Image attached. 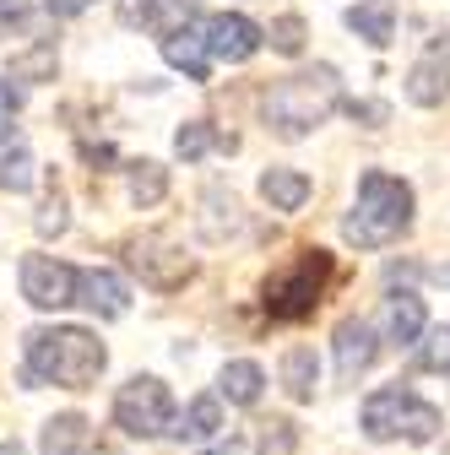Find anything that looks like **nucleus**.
I'll list each match as a JSON object with an SVG mask.
<instances>
[{
  "instance_id": "nucleus-1",
  "label": "nucleus",
  "mask_w": 450,
  "mask_h": 455,
  "mask_svg": "<svg viewBox=\"0 0 450 455\" xmlns=\"http://www.w3.org/2000/svg\"><path fill=\"white\" fill-rule=\"evenodd\" d=\"M108 353L103 341L82 325H38L22 341V379L28 390L38 385H60V390H87L103 374Z\"/></svg>"
},
{
  "instance_id": "nucleus-2",
  "label": "nucleus",
  "mask_w": 450,
  "mask_h": 455,
  "mask_svg": "<svg viewBox=\"0 0 450 455\" xmlns=\"http://www.w3.org/2000/svg\"><path fill=\"white\" fill-rule=\"evenodd\" d=\"M407 228H413V185L385 174V168H369L358 180V201L342 222V239L358 244V250H385V244H397Z\"/></svg>"
},
{
  "instance_id": "nucleus-3",
  "label": "nucleus",
  "mask_w": 450,
  "mask_h": 455,
  "mask_svg": "<svg viewBox=\"0 0 450 455\" xmlns=\"http://www.w3.org/2000/svg\"><path fill=\"white\" fill-rule=\"evenodd\" d=\"M336 103H342V76H336V66H315V71H293V76L277 82L266 92L261 114L283 141H299V136H309L315 125L331 120Z\"/></svg>"
},
{
  "instance_id": "nucleus-4",
  "label": "nucleus",
  "mask_w": 450,
  "mask_h": 455,
  "mask_svg": "<svg viewBox=\"0 0 450 455\" xmlns=\"http://www.w3.org/2000/svg\"><path fill=\"white\" fill-rule=\"evenodd\" d=\"M358 423H364V439H374V444H390V439L429 444L439 434V407L423 402V395L407 390V385H380L364 402Z\"/></svg>"
},
{
  "instance_id": "nucleus-5",
  "label": "nucleus",
  "mask_w": 450,
  "mask_h": 455,
  "mask_svg": "<svg viewBox=\"0 0 450 455\" xmlns=\"http://www.w3.org/2000/svg\"><path fill=\"white\" fill-rule=\"evenodd\" d=\"M331 271H336V260H331L325 250H304L288 271H277V276L266 282V299H261L266 315H271V320H309L315 304L325 299Z\"/></svg>"
},
{
  "instance_id": "nucleus-6",
  "label": "nucleus",
  "mask_w": 450,
  "mask_h": 455,
  "mask_svg": "<svg viewBox=\"0 0 450 455\" xmlns=\"http://www.w3.org/2000/svg\"><path fill=\"white\" fill-rule=\"evenodd\" d=\"M115 423L131 434V439H163L180 428V412H174V395L157 374H131L115 395Z\"/></svg>"
},
{
  "instance_id": "nucleus-7",
  "label": "nucleus",
  "mask_w": 450,
  "mask_h": 455,
  "mask_svg": "<svg viewBox=\"0 0 450 455\" xmlns=\"http://www.w3.org/2000/svg\"><path fill=\"white\" fill-rule=\"evenodd\" d=\"M125 266L147 282V288H157V293H180L185 282L196 276V260L168 234H136V239H125Z\"/></svg>"
},
{
  "instance_id": "nucleus-8",
  "label": "nucleus",
  "mask_w": 450,
  "mask_h": 455,
  "mask_svg": "<svg viewBox=\"0 0 450 455\" xmlns=\"http://www.w3.org/2000/svg\"><path fill=\"white\" fill-rule=\"evenodd\" d=\"M76 266L54 255H22V299L33 309H71L76 304Z\"/></svg>"
},
{
  "instance_id": "nucleus-9",
  "label": "nucleus",
  "mask_w": 450,
  "mask_h": 455,
  "mask_svg": "<svg viewBox=\"0 0 450 455\" xmlns=\"http://www.w3.org/2000/svg\"><path fill=\"white\" fill-rule=\"evenodd\" d=\"M201 33H206L212 60H229V66H245L250 54L266 44V33H261L245 12H217V17H206V22H201Z\"/></svg>"
},
{
  "instance_id": "nucleus-10",
  "label": "nucleus",
  "mask_w": 450,
  "mask_h": 455,
  "mask_svg": "<svg viewBox=\"0 0 450 455\" xmlns=\"http://www.w3.org/2000/svg\"><path fill=\"white\" fill-rule=\"evenodd\" d=\"M407 98L418 108H434V103L450 98V33H439V38L423 44V54H418L413 71H407Z\"/></svg>"
},
{
  "instance_id": "nucleus-11",
  "label": "nucleus",
  "mask_w": 450,
  "mask_h": 455,
  "mask_svg": "<svg viewBox=\"0 0 450 455\" xmlns=\"http://www.w3.org/2000/svg\"><path fill=\"white\" fill-rule=\"evenodd\" d=\"M331 347H336V379H358L380 358V336L369 320H342L331 336Z\"/></svg>"
},
{
  "instance_id": "nucleus-12",
  "label": "nucleus",
  "mask_w": 450,
  "mask_h": 455,
  "mask_svg": "<svg viewBox=\"0 0 450 455\" xmlns=\"http://www.w3.org/2000/svg\"><path fill=\"white\" fill-rule=\"evenodd\" d=\"M76 304H82V309H92L98 320H120V315L131 309V288H125L115 271L87 266V271L76 276Z\"/></svg>"
},
{
  "instance_id": "nucleus-13",
  "label": "nucleus",
  "mask_w": 450,
  "mask_h": 455,
  "mask_svg": "<svg viewBox=\"0 0 450 455\" xmlns=\"http://www.w3.org/2000/svg\"><path fill=\"white\" fill-rule=\"evenodd\" d=\"M385 336L397 341V347H418L429 336V315H423L418 293H390L385 299Z\"/></svg>"
},
{
  "instance_id": "nucleus-14",
  "label": "nucleus",
  "mask_w": 450,
  "mask_h": 455,
  "mask_svg": "<svg viewBox=\"0 0 450 455\" xmlns=\"http://www.w3.org/2000/svg\"><path fill=\"white\" fill-rule=\"evenodd\" d=\"M163 60L174 66V71H185L190 82H206V71H212L206 33H201V28H180V33H168V38H163Z\"/></svg>"
},
{
  "instance_id": "nucleus-15",
  "label": "nucleus",
  "mask_w": 450,
  "mask_h": 455,
  "mask_svg": "<svg viewBox=\"0 0 450 455\" xmlns=\"http://www.w3.org/2000/svg\"><path fill=\"white\" fill-rule=\"evenodd\" d=\"M125 17L168 38V33H180V28H190V22L201 17V0H136Z\"/></svg>"
},
{
  "instance_id": "nucleus-16",
  "label": "nucleus",
  "mask_w": 450,
  "mask_h": 455,
  "mask_svg": "<svg viewBox=\"0 0 450 455\" xmlns=\"http://www.w3.org/2000/svg\"><path fill=\"white\" fill-rule=\"evenodd\" d=\"M92 450V423L82 412H60L44 423V439H38V455H87Z\"/></svg>"
},
{
  "instance_id": "nucleus-17",
  "label": "nucleus",
  "mask_w": 450,
  "mask_h": 455,
  "mask_svg": "<svg viewBox=\"0 0 450 455\" xmlns=\"http://www.w3.org/2000/svg\"><path fill=\"white\" fill-rule=\"evenodd\" d=\"M261 201L271 212H299L309 201V174H299V168H266L261 174Z\"/></svg>"
},
{
  "instance_id": "nucleus-18",
  "label": "nucleus",
  "mask_w": 450,
  "mask_h": 455,
  "mask_svg": "<svg viewBox=\"0 0 450 455\" xmlns=\"http://www.w3.org/2000/svg\"><path fill=\"white\" fill-rule=\"evenodd\" d=\"M348 28H353L364 44L385 49L390 38H397V6H390V0H358V6L348 12Z\"/></svg>"
},
{
  "instance_id": "nucleus-19",
  "label": "nucleus",
  "mask_w": 450,
  "mask_h": 455,
  "mask_svg": "<svg viewBox=\"0 0 450 455\" xmlns=\"http://www.w3.org/2000/svg\"><path fill=\"white\" fill-rule=\"evenodd\" d=\"M217 390L229 395L234 407H255V402H261V390H266V374H261V363H255V358H234V363H222Z\"/></svg>"
},
{
  "instance_id": "nucleus-20",
  "label": "nucleus",
  "mask_w": 450,
  "mask_h": 455,
  "mask_svg": "<svg viewBox=\"0 0 450 455\" xmlns=\"http://www.w3.org/2000/svg\"><path fill=\"white\" fill-rule=\"evenodd\" d=\"M315 385H320V358H315V347H288V353H283V390L293 395V402H309Z\"/></svg>"
},
{
  "instance_id": "nucleus-21",
  "label": "nucleus",
  "mask_w": 450,
  "mask_h": 455,
  "mask_svg": "<svg viewBox=\"0 0 450 455\" xmlns=\"http://www.w3.org/2000/svg\"><path fill=\"white\" fill-rule=\"evenodd\" d=\"M217 428H222V402L217 395H196L180 418V428H174V439H212Z\"/></svg>"
},
{
  "instance_id": "nucleus-22",
  "label": "nucleus",
  "mask_w": 450,
  "mask_h": 455,
  "mask_svg": "<svg viewBox=\"0 0 450 455\" xmlns=\"http://www.w3.org/2000/svg\"><path fill=\"white\" fill-rule=\"evenodd\" d=\"M212 147H229V152H234V136H229V141H222V136H217V131H212L206 120H190V125H180V131H174V152H180L185 163H196V157H206Z\"/></svg>"
},
{
  "instance_id": "nucleus-23",
  "label": "nucleus",
  "mask_w": 450,
  "mask_h": 455,
  "mask_svg": "<svg viewBox=\"0 0 450 455\" xmlns=\"http://www.w3.org/2000/svg\"><path fill=\"white\" fill-rule=\"evenodd\" d=\"M163 196H168L163 163H131V201H136V206H157Z\"/></svg>"
},
{
  "instance_id": "nucleus-24",
  "label": "nucleus",
  "mask_w": 450,
  "mask_h": 455,
  "mask_svg": "<svg viewBox=\"0 0 450 455\" xmlns=\"http://www.w3.org/2000/svg\"><path fill=\"white\" fill-rule=\"evenodd\" d=\"M413 353H418V369L423 374H450V325H434Z\"/></svg>"
},
{
  "instance_id": "nucleus-25",
  "label": "nucleus",
  "mask_w": 450,
  "mask_h": 455,
  "mask_svg": "<svg viewBox=\"0 0 450 455\" xmlns=\"http://www.w3.org/2000/svg\"><path fill=\"white\" fill-rule=\"evenodd\" d=\"M28 185H33V152H28V147H12V152H0V190L22 196Z\"/></svg>"
},
{
  "instance_id": "nucleus-26",
  "label": "nucleus",
  "mask_w": 450,
  "mask_h": 455,
  "mask_svg": "<svg viewBox=\"0 0 450 455\" xmlns=\"http://www.w3.org/2000/svg\"><path fill=\"white\" fill-rule=\"evenodd\" d=\"M266 38H271L277 54H304V22H299V17H277Z\"/></svg>"
},
{
  "instance_id": "nucleus-27",
  "label": "nucleus",
  "mask_w": 450,
  "mask_h": 455,
  "mask_svg": "<svg viewBox=\"0 0 450 455\" xmlns=\"http://www.w3.org/2000/svg\"><path fill=\"white\" fill-rule=\"evenodd\" d=\"M54 71V44H38L33 54H17L12 60V76H28V82H44Z\"/></svg>"
},
{
  "instance_id": "nucleus-28",
  "label": "nucleus",
  "mask_w": 450,
  "mask_h": 455,
  "mask_svg": "<svg viewBox=\"0 0 450 455\" xmlns=\"http://www.w3.org/2000/svg\"><path fill=\"white\" fill-rule=\"evenodd\" d=\"M38 234L49 239V234H66V196L60 190H49V201L38 206Z\"/></svg>"
},
{
  "instance_id": "nucleus-29",
  "label": "nucleus",
  "mask_w": 450,
  "mask_h": 455,
  "mask_svg": "<svg viewBox=\"0 0 450 455\" xmlns=\"http://www.w3.org/2000/svg\"><path fill=\"white\" fill-rule=\"evenodd\" d=\"M261 455H293V423H271V434L261 439Z\"/></svg>"
},
{
  "instance_id": "nucleus-30",
  "label": "nucleus",
  "mask_w": 450,
  "mask_h": 455,
  "mask_svg": "<svg viewBox=\"0 0 450 455\" xmlns=\"http://www.w3.org/2000/svg\"><path fill=\"white\" fill-rule=\"evenodd\" d=\"M12 120H17V92L0 82V141H12Z\"/></svg>"
},
{
  "instance_id": "nucleus-31",
  "label": "nucleus",
  "mask_w": 450,
  "mask_h": 455,
  "mask_svg": "<svg viewBox=\"0 0 450 455\" xmlns=\"http://www.w3.org/2000/svg\"><path fill=\"white\" fill-rule=\"evenodd\" d=\"M348 114H353V120H385L380 103H348Z\"/></svg>"
},
{
  "instance_id": "nucleus-32",
  "label": "nucleus",
  "mask_w": 450,
  "mask_h": 455,
  "mask_svg": "<svg viewBox=\"0 0 450 455\" xmlns=\"http://www.w3.org/2000/svg\"><path fill=\"white\" fill-rule=\"evenodd\" d=\"M49 12L54 17H76V12H87V0H49Z\"/></svg>"
},
{
  "instance_id": "nucleus-33",
  "label": "nucleus",
  "mask_w": 450,
  "mask_h": 455,
  "mask_svg": "<svg viewBox=\"0 0 450 455\" xmlns=\"http://www.w3.org/2000/svg\"><path fill=\"white\" fill-rule=\"evenodd\" d=\"M201 455H245V439H222V444H212V450H201Z\"/></svg>"
},
{
  "instance_id": "nucleus-34",
  "label": "nucleus",
  "mask_w": 450,
  "mask_h": 455,
  "mask_svg": "<svg viewBox=\"0 0 450 455\" xmlns=\"http://www.w3.org/2000/svg\"><path fill=\"white\" fill-rule=\"evenodd\" d=\"M429 276H434V282H450V266H429Z\"/></svg>"
},
{
  "instance_id": "nucleus-35",
  "label": "nucleus",
  "mask_w": 450,
  "mask_h": 455,
  "mask_svg": "<svg viewBox=\"0 0 450 455\" xmlns=\"http://www.w3.org/2000/svg\"><path fill=\"white\" fill-rule=\"evenodd\" d=\"M0 455H22V444H17V439H12V444H0Z\"/></svg>"
}]
</instances>
